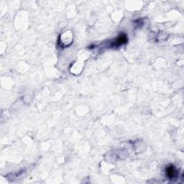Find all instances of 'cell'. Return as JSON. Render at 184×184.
I'll use <instances>...</instances> for the list:
<instances>
[{
    "mask_svg": "<svg viewBox=\"0 0 184 184\" xmlns=\"http://www.w3.org/2000/svg\"><path fill=\"white\" fill-rule=\"evenodd\" d=\"M166 174L170 179L173 178L176 175V171H175V167L171 165L166 168Z\"/></svg>",
    "mask_w": 184,
    "mask_h": 184,
    "instance_id": "obj_2",
    "label": "cell"
},
{
    "mask_svg": "<svg viewBox=\"0 0 184 184\" xmlns=\"http://www.w3.org/2000/svg\"><path fill=\"white\" fill-rule=\"evenodd\" d=\"M127 43V36L126 34H120V35L115 39L114 43H113V46H120L123 44Z\"/></svg>",
    "mask_w": 184,
    "mask_h": 184,
    "instance_id": "obj_1",
    "label": "cell"
}]
</instances>
